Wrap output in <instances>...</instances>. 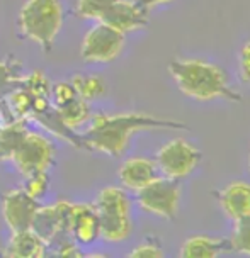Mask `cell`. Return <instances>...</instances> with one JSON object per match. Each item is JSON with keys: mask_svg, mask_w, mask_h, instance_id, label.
<instances>
[{"mask_svg": "<svg viewBox=\"0 0 250 258\" xmlns=\"http://www.w3.org/2000/svg\"><path fill=\"white\" fill-rule=\"evenodd\" d=\"M21 68L22 63L14 56H7L0 61V99H4L7 94H11L14 89L19 87V80L22 77Z\"/></svg>", "mask_w": 250, "mask_h": 258, "instance_id": "obj_19", "label": "cell"}, {"mask_svg": "<svg viewBox=\"0 0 250 258\" xmlns=\"http://www.w3.org/2000/svg\"><path fill=\"white\" fill-rule=\"evenodd\" d=\"M99 219V236L108 243H121L131 236V201L123 187H104L94 202Z\"/></svg>", "mask_w": 250, "mask_h": 258, "instance_id": "obj_4", "label": "cell"}, {"mask_svg": "<svg viewBox=\"0 0 250 258\" xmlns=\"http://www.w3.org/2000/svg\"><path fill=\"white\" fill-rule=\"evenodd\" d=\"M49 187V177H48V170H39V172H34L26 177V183H24V190L29 194L34 199H39L43 197L46 192H48Z\"/></svg>", "mask_w": 250, "mask_h": 258, "instance_id": "obj_25", "label": "cell"}, {"mask_svg": "<svg viewBox=\"0 0 250 258\" xmlns=\"http://www.w3.org/2000/svg\"><path fill=\"white\" fill-rule=\"evenodd\" d=\"M220 211L231 223L250 218V182L237 178L230 180L215 192Z\"/></svg>", "mask_w": 250, "mask_h": 258, "instance_id": "obj_12", "label": "cell"}, {"mask_svg": "<svg viewBox=\"0 0 250 258\" xmlns=\"http://www.w3.org/2000/svg\"><path fill=\"white\" fill-rule=\"evenodd\" d=\"M121 187L126 190L138 192L140 188L160 177V170L155 160L150 156H129L121 163L118 170Z\"/></svg>", "mask_w": 250, "mask_h": 258, "instance_id": "obj_13", "label": "cell"}, {"mask_svg": "<svg viewBox=\"0 0 250 258\" xmlns=\"http://www.w3.org/2000/svg\"><path fill=\"white\" fill-rule=\"evenodd\" d=\"M70 82H72V85L75 87L77 94L80 95L82 99H85L87 102L104 95V92H106V82L97 75L85 77V75H82V73H77V75H73Z\"/></svg>", "mask_w": 250, "mask_h": 258, "instance_id": "obj_21", "label": "cell"}, {"mask_svg": "<svg viewBox=\"0 0 250 258\" xmlns=\"http://www.w3.org/2000/svg\"><path fill=\"white\" fill-rule=\"evenodd\" d=\"M6 100H7L9 107H11V110L14 112V116L29 119L31 105H32V97L27 94L24 89H21V87L14 89L11 94L6 95Z\"/></svg>", "mask_w": 250, "mask_h": 258, "instance_id": "obj_24", "label": "cell"}, {"mask_svg": "<svg viewBox=\"0 0 250 258\" xmlns=\"http://www.w3.org/2000/svg\"><path fill=\"white\" fill-rule=\"evenodd\" d=\"M72 238L80 245H90L99 236V219L94 204H73Z\"/></svg>", "mask_w": 250, "mask_h": 258, "instance_id": "obj_15", "label": "cell"}, {"mask_svg": "<svg viewBox=\"0 0 250 258\" xmlns=\"http://www.w3.org/2000/svg\"><path fill=\"white\" fill-rule=\"evenodd\" d=\"M19 87L24 89L31 97H52V84L39 70L32 72L31 75L21 77Z\"/></svg>", "mask_w": 250, "mask_h": 258, "instance_id": "obj_22", "label": "cell"}, {"mask_svg": "<svg viewBox=\"0 0 250 258\" xmlns=\"http://www.w3.org/2000/svg\"><path fill=\"white\" fill-rule=\"evenodd\" d=\"M116 0H77L75 14L80 19L101 21L104 12L113 6Z\"/></svg>", "mask_w": 250, "mask_h": 258, "instance_id": "obj_23", "label": "cell"}, {"mask_svg": "<svg viewBox=\"0 0 250 258\" xmlns=\"http://www.w3.org/2000/svg\"><path fill=\"white\" fill-rule=\"evenodd\" d=\"M63 24L60 0H27L17 16L21 38L34 41L44 53L53 49Z\"/></svg>", "mask_w": 250, "mask_h": 258, "instance_id": "obj_3", "label": "cell"}, {"mask_svg": "<svg viewBox=\"0 0 250 258\" xmlns=\"http://www.w3.org/2000/svg\"><path fill=\"white\" fill-rule=\"evenodd\" d=\"M247 170H248V175H250V150H248V158H247Z\"/></svg>", "mask_w": 250, "mask_h": 258, "instance_id": "obj_30", "label": "cell"}, {"mask_svg": "<svg viewBox=\"0 0 250 258\" xmlns=\"http://www.w3.org/2000/svg\"><path fill=\"white\" fill-rule=\"evenodd\" d=\"M72 214L73 204L67 201H58L53 206L38 207L31 229L43 239L46 246H52L62 239L72 238Z\"/></svg>", "mask_w": 250, "mask_h": 258, "instance_id": "obj_8", "label": "cell"}, {"mask_svg": "<svg viewBox=\"0 0 250 258\" xmlns=\"http://www.w3.org/2000/svg\"><path fill=\"white\" fill-rule=\"evenodd\" d=\"M238 80L243 85H250V39L242 44L238 51Z\"/></svg>", "mask_w": 250, "mask_h": 258, "instance_id": "obj_28", "label": "cell"}, {"mask_svg": "<svg viewBox=\"0 0 250 258\" xmlns=\"http://www.w3.org/2000/svg\"><path fill=\"white\" fill-rule=\"evenodd\" d=\"M38 207V199L31 197L24 188H14L2 197V216L12 233L31 229Z\"/></svg>", "mask_w": 250, "mask_h": 258, "instance_id": "obj_10", "label": "cell"}, {"mask_svg": "<svg viewBox=\"0 0 250 258\" xmlns=\"http://www.w3.org/2000/svg\"><path fill=\"white\" fill-rule=\"evenodd\" d=\"M155 163L162 177L186 180L196 172L203 160V151L186 138H172L155 151Z\"/></svg>", "mask_w": 250, "mask_h": 258, "instance_id": "obj_5", "label": "cell"}, {"mask_svg": "<svg viewBox=\"0 0 250 258\" xmlns=\"http://www.w3.org/2000/svg\"><path fill=\"white\" fill-rule=\"evenodd\" d=\"M55 109L58 110V116L62 117L63 124L70 129H77L82 126L83 122H87L90 119V107L89 102L82 97L70 100V102H65L62 105H55Z\"/></svg>", "mask_w": 250, "mask_h": 258, "instance_id": "obj_18", "label": "cell"}, {"mask_svg": "<svg viewBox=\"0 0 250 258\" xmlns=\"http://www.w3.org/2000/svg\"><path fill=\"white\" fill-rule=\"evenodd\" d=\"M141 7H145L146 11H154L155 7H162L167 6V4H172L175 0H136Z\"/></svg>", "mask_w": 250, "mask_h": 258, "instance_id": "obj_29", "label": "cell"}, {"mask_svg": "<svg viewBox=\"0 0 250 258\" xmlns=\"http://www.w3.org/2000/svg\"><path fill=\"white\" fill-rule=\"evenodd\" d=\"M170 78L184 97L196 102H226L240 104L243 97L231 89L228 75L220 64L203 58H174L167 67Z\"/></svg>", "mask_w": 250, "mask_h": 258, "instance_id": "obj_2", "label": "cell"}, {"mask_svg": "<svg viewBox=\"0 0 250 258\" xmlns=\"http://www.w3.org/2000/svg\"><path fill=\"white\" fill-rule=\"evenodd\" d=\"M27 131H29L27 129V119L24 117L0 126V160L12 158L14 151L24 140Z\"/></svg>", "mask_w": 250, "mask_h": 258, "instance_id": "obj_17", "label": "cell"}, {"mask_svg": "<svg viewBox=\"0 0 250 258\" xmlns=\"http://www.w3.org/2000/svg\"><path fill=\"white\" fill-rule=\"evenodd\" d=\"M89 121L90 127L82 135L83 148L89 151H99L113 158L123 156L136 133L189 129L187 124L180 121L157 117L145 112H99L90 116Z\"/></svg>", "mask_w": 250, "mask_h": 258, "instance_id": "obj_1", "label": "cell"}, {"mask_svg": "<svg viewBox=\"0 0 250 258\" xmlns=\"http://www.w3.org/2000/svg\"><path fill=\"white\" fill-rule=\"evenodd\" d=\"M148 14L150 11L141 7L136 0H116L104 12L99 22H104L124 34H129V32H136L148 27L150 24Z\"/></svg>", "mask_w": 250, "mask_h": 258, "instance_id": "obj_11", "label": "cell"}, {"mask_svg": "<svg viewBox=\"0 0 250 258\" xmlns=\"http://www.w3.org/2000/svg\"><path fill=\"white\" fill-rule=\"evenodd\" d=\"M46 243L32 229L14 231L4 256L9 258H43L46 255Z\"/></svg>", "mask_w": 250, "mask_h": 258, "instance_id": "obj_16", "label": "cell"}, {"mask_svg": "<svg viewBox=\"0 0 250 258\" xmlns=\"http://www.w3.org/2000/svg\"><path fill=\"white\" fill-rule=\"evenodd\" d=\"M228 241L231 253L250 258V218L235 221Z\"/></svg>", "mask_w": 250, "mask_h": 258, "instance_id": "obj_20", "label": "cell"}, {"mask_svg": "<svg viewBox=\"0 0 250 258\" xmlns=\"http://www.w3.org/2000/svg\"><path fill=\"white\" fill-rule=\"evenodd\" d=\"M126 34L104 22L90 27L82 41V58L87 63H111L123 53Z\"/></svg>", "mask_w": 250, "mask_h": 258, "instance_id": "obj_7", "label": "cell"}, {"mask_svg": "<svg viewBox=\"0 0 250 258\" xmlns=\"http://www.w3.org/2000/svg\"><path fill=\"white\" fill-rule=\"evenodd\" d=\"M52 97H53V105H62L65 102L80 97L77 94L75 87L72 85V82H60L57 85H52Z\"/></svg>", "mask_w": 250, "mask_h": 258, "instance_id": "obj_27", "label": "cell"}, {"mask_svg": "<svg viewBox=\"0 0 250 258\" xmlns=\"http://www.w3.org/2000/svg\"><path fill=\"white\" fill-rule=\"evenodd\" d=\"M230 253L228 238L210 234H192L184 239L179 248L180 258H220Z\"/></svg>", "mask_w": 250, "mask_h": 258, "instance_id": "obj_14", "label": "cell"}, {"mask_svg": "<svg viewBox=\"0 0 250 258\" xmlns=\"http://www.w3.org/2000/svg\"><path fill=\"white\" fill-rule=\"evenodd\" d=\"M164 255L165 253L160 243L154 238H148L143 243L133 248L128 256L129 258H162Z\"/></svg>", "mask_w": 250, "mask_h": 258, "instance_id": "obj_26", "label": "cell"}, {"mask_svg": "<svg viewBox=\"0 0 250 258\" xmlns=\"http://www.w3.org/2000/svg\"><path fill=\"white\" fill-rule=\"evenodd\" d=\"M55 146L49 140L38 133L27 131L24 140L14 151L12 161L16 163L17 170L27 177V175L39 172V170H48L49 165H53Z\"/></svg>", "mask_w": 250, "mask_h": 258, "instance_id": "obj_9", "label": "cell"}, {"mask_svg": "<svg viewBox=\"0 0 250 258\" xmlns=\"http://www.w3.org/2000/svg\"><path fill=\"white\" fill-rule=\"evenodd\" d=\"M136 194V204L146 214L172 221L177 218L182 199V185L179 180L160 177L140 188Z\"/></svg>", "mask_w": 250, "mask_h": 258, "instance_id": "obj_6", "label": "cell"}]
</instances>
